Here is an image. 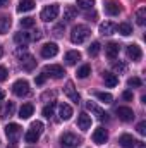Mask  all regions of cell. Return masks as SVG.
<instances>
[{
	"mask_svg": "<svg viewBox=\"0 0 146 148\" xmlns=\"http://www.w3.org/2000/svg\"><path fill=\"white\" fill-rule=\"evenodd\" d=\"M100 48H102V45H100L98 41H93V43L89 45V48H88V53H89L91 57H96V55L100 53Z\"/></svg>",
	"mask_w": 146,
	"mask_h": 148,
	"instance_id": "obj_32",
	"label": "cell"
},
{
	"mask_svg": "<svg viewBox=\"0 0 146 148\" xmlns=\"http://www.w3.org/2000/svg\"><path fill=\"white\" fill-rule=\"evenodd\" d=\"M89 74H91V66H88V64H84V66H81L77 69V77H81V79L88 77Z\"/></svg>",
	"mask_w": 146,
	"mask_h": 148,
	"instance_id": "obj_31",
	"label": "cell"
},
{
	"mask_svg": "<svg viewBox=\"0 0 146 148\" xmlns=\"http://www.w3.org/2000/svg\"><path fill=\"white\" fill-rule=\"evenodd\" d=\"M77 5H79L81 9L88 10V9H93V7H95V0H77Z\"/></svg>",
	"mask_w": 146,
	"mask_h": 148,
	"instance_id": "obj_35",
	"label": "cell"
},
{
	"mask_svg": "<svg viewBox=\"0 0 146 148\" xmlns=\"http://www.w3.org/2000/svg\"><path fill=\"white\" fill-rule=\"evenodd\" d=\"M43 73L46 74V76L55 77V79H60V77H64L65 71H64V67H62V66H59V64H50V66H45Z\"/></svg>",
	"mask_w": 146,
	"mask_h": 148,
	"instance_id": "obj_7",
	"label": "cell"
},
{
	"mask_svg": "<svg viewBox=\"0 0 146 148\" xmlns=\"http://www.w3.org/2000/svg\"><path fill=\"white\" fill-rule=\"evenodd\" d=\"M14 109H16L14 102H7V103L3 105V109L0 110V117H10V115L14 114Z\"/></svg>",
	"mask_w": 146,
	"mask_h": 148,
	"instance_id": "obj_27",
	"label": "cell"
},
{
	"mask_svg": "<svg viewBox=\"0 0 146 148\" xmlns=\"http://www.w3.org/2000/svg\"><path fill=\"white\" fill-rule=\"evenodd\" d=\"M57 53H59V47H57V43H45V45L41 47V57H45V59L55 57Z\"/></svg>",
	"mask_w": 146,
	"mask_h": 148,
	"instance_id": "obj_12",
	"label": "cell"
},
{
	"mask_svg": "<svg viewBox=\"0 0 146 148\" xmlns=\"http://www.w3.org/2000/svg\"><path fill=\"white\" fill-rule=\"evenodd\" d=\"M96 98L100 100V102H105V103H112V95L110 93H105V91H98L96 93Z\"/></svg>",
	"mask_w": 146,
	"mask_h": 148,
	"instance_id": "obj_34",
	"label": "cell"
},
{
	"mask_svg": "<svg viewBox=\"0 0 146 148\" xmlns=\"http://www.w3.org/2000/svg\"><path fill=\"white\" fill-rule=\"evenodd\" d=\"M127 84H129V86H134V88H139V86L143 84V81H141L139 77H129V79H127Z\"/></svg>",
	"mask_w": 146,
	"mask_h": 148,
	"instance_id": "obj_37",
	"label": "cell"
},
{
	"mask_svg": "<svg viewBox=\"0 0 146 148\" xmlns=\"http://www.w3.org/2000/svg\"><path fill=\"white\" fill-rule=\"evenodd\" d=\"M3 97H5V93H3V91H0V102L3 100Z\"/></svg>",
	"mask_w": 146,
	"mask_h": 148,
	"instance_id": "obj_47",
	"label": "cell"
},
{
	"mask_svg": "<svg viewBox=\"0 0 146 148\" xmlns=\"http://www.w3.org/2000/svg\"><path fill=\"white\" fill-rule=\"evenodd\" d=\"M7 148H9V147H7ZM10 148H14V145H12V147H10Z\"/></svg>",
	"mask_w": 146,
	"mask_h": 148,
	"instance_id": "obj_48",
	"label": "cell"
},
{
	"mask_svg": "<svg viewBox=\"0 0 146 148\" xmlns=\"http://www.w3.org/2000/svg\"><path fill=\"white\" fill-rule=\"evenodd\" d=\"M21 26L23 28H33L35 26V19L33 17H23L21 19Z\"/></svg>",
	"mask_w": 146,
	"mask_h": 148,
	"instance_id": "obj_36",
	"label": "cell"
},
{
	"mask_svg": "<svg viewBox=\"0 0 146 148\" xmlns=\"http://www.w3.org/2000/svg\"><path fill=\"white\" fill-rule=\"evenodd\" d=\"M117 29H119V33H120L122 36H129V35H132V28H131L129 23H120V24L117 26Z\"/></svg>",
	"mask_w": 146,
	"mask_h": 148,
	"instance_id": "obj_28",
	"label": "cell"
},
{
	"mask_svg": "<svg viewBox=\"0 0 146 148\" xmlns=\"http://www.w3.org/2000/svg\"><path fill=\"white\" fill-rule=\"evenodd\" d=\"M103 81H105V84H107L108 88H113V86L119 84V77L113 73H103Z\"/></svg>",
	"mask_w": 146,
	"mask_h": 148,
	"instance_id": "obj_21",
	"label": "cell"
},
{
	"mask_svg": "<svg viewBox=\"0 0 146 148\" xmlns=\"http://www.w3.org/2000/svg\"><path fill=\"white\" fill-rule=\"evenodd\" d=\"M132 148H146V143H143V141H136Z\"/></svg>",
	"mask_w": 146,
	"mask_h": 148,
	"instance_id": "obj_44",
	"label": "cell"
},
{
	"mask_svg": "<svg viewBox=\"0 0 146 148\" xmlns=\"http://www.w3.org/2000/svg\"><path fill=\"white\" fill-rule=\"evenodd\" d=\"M53 112H55V102H50V105H45L43 107V115L46 119H50L53 115Z\"/></svg>",
	"mask_w": 146,
	"mask_h": 148,
	"instance_id": "obj_33",
	"label": "cell"
},
{
	"mask_svg": "<svg viewBox=\"0 0 146 148\" xmlns=\"http://www.w3.org/2000/svg\"><path fill=\"white\" fill-rule=\"evenodd\" d=\"M115 31H117V24H113V23H110V21H105V23L100 24V33H102V35L110 36V35H113Z\"/></svg>",
	"mask_w": 146,
	"mask_h": 148,
	"instance_id": "obj_17",
	"label": "cell"
},
{
	"mask_svg": "<svg viewBox=\"0 0 146 148\" xmlns=\"http://www.w3.org/2000/svg\"><path fill=\"white\" fill-rule=\"evenodd\" d=\"M122 97H124V100H132V97H134V95H132V91H131V90H126V91L122 93Z\"/></svg>",
	"mask_w": 146,
	"mask_h": 148,
	"instance_id": "obj_41",
	"label": "cell"
},
{
	"mask_svg": "<svg viewBox=\"0 0 146 148\" xmlns=\"http://www.w3.org/2000/svg\"><path fill=\"white\" fill-rule=\"evenodd\" d=\"M59 12H60V7H59V3H50V5H46V7L41 10V19H43L45 23H50V21L57 19Z\"/></svg>",
	"mask_w": 146,
	"mask_h": 148,
	"instance_id": "obj_4",
	"label": "cell"
},
{
	"mask_svg": "<svg viewBox=\"0 0 146 148\" xmlns=\"http://www.w3.org/2000/svg\"><path fill=\"white\" fill-rule=\"evenodd\" d=\"M9 5V0H0V7H7Z\"/></svg>",
	"mask_w": 146,
	"mask_h": 148,
	"instance_id": "obj_46",
	"label": "cell"
},
{
	"mask_svg": "<svg viewBox=\"0 0 146 148\" xmlns=\"http://www.w3.org/2000/svg\"><path fill=\"white\" fill-rule=\"evenodd\" d=\"M35 9V2L33 0H21L19 5H17V10L19 12H29Z\"/></svg>",
	"mask_w": 146,
	"mask_h": 148,
	"instance_id": "obj_25",
	"label": "cell"
},
{
	"mask_svg": "<svg viewBox=\"0 0 146 148\" xmlns=\"http://www.w3.org/2000/svg\"><path fill=\"white\" fill-rule=\"evenodd\" d=\"M113 67H115V69H120V71H124V69H126V66H124V64H113Z\"/></svg>",
	"mask_w": 146,
	"mask_h": 148,
	"instance_id": "obj_45",
	"label": "cell"
},
{
	"mask_svg": "<svg viewBox=\"0 0 146 148\" xmlns=\"http://www.w3.org/2000/svg\"><path fill=\"white\" fill-rule=\"evenodd\" d=\"M76 16H77V9L74 5H67L64 9V19L65 21H72V19H76Z\"/></svg>",
	"mask_w": 146,
	"mask_h": 148,
	"instance_id": "obj_26",
	"label": "cell"
},
{
	"mask_svg": "<svg viewBox=\"0 0 146 148\" xmlns=\"http://www.w3.org/2000/svg\"><path fill=\"white\" fill-rule=\"evenodd\" d=\"M136 129H138V133H139V134H146V122H145V121H141V122L138 124V127H136Z\"/></svg>",
	"mask_w": 146,
	"mask_h": 148,
	"instance_id": "obj_39",
	"label": "cell"
},
{
	"mask_svg": "<svg viewBox=\"0 0 146 148\" xmlns=\"http://www.w3.org/2000/svg\"><path fill=\"white\" fill-rule=\"evenodd\" d=\"M86 109L91 112V114H95V115H96V119H100V121H105V122L110 121L108 114H107L105 110H102V109H100L96 103H93V102H88V103H86Z\"/></svg>",
	"mask_w": 146,
	"mask_h": 148,
	"instance_id": "obj_8",
	"label": "cell"
},
{
	"mask_svg": "<svg viewBox=\"0 0 146 148\" xmlns=\"http://www.w3.org/2000/svg\"><path fill=\"white\" fill-rule=\"evenodd\" d=\"M12 93L16 97H28L29 95V83L26 79H17L14 84H12Z\"/></svg>",
	"mask_w": 146,
	"mask_h": 148,
	"instance_id": "obj_5",
	"label": "cell"
},
{
	"mask_svg": "<svg viewBox=\"0 0 146 148\" xmlns=\"http://www.w3.org/2000/svg\"><path fill=\"white\" fill-rule=\"evenodd\" d=\"M43 122H33L31 124V127L26 131V134H24V140H26V143H36L38 140H40V136H41V133H43Z\"/></svg>",
	"mask_w": 146,
	"mask_h": 148,
	"instance_id": "obj_2",
	"label": "cell"
},
{
	"mask_svg": "<svg viewBox=\"0 0 146 148\" xmlns=\"http://www.w3.org/2000/svg\"><path fill=\"white\" fill-rule=\"evenodd\" d=\"M119 143H120V147L122 148H132L134 147V143H136V140H134L131 134H122L120 140H119Z\"/></svg>",
	"mask_w": 146,
	"mask_h": 148,
	"instance_id": "obj_23",
	"label": "cell"
},
{
	"mask_svg": "<svg viewBox=\"0 0 146 148\" xmlns=\"http://www.w3.org/2000/svg\"><path fill=\"white\" fill-rule=\"evenodd\" d=\"M14 41H16L17 45H23V47H26V45L31 41V35H29V33H16Z\"/></svg>",
	"mask_w": 146,
	"mask_h": 148,
	"instance_id": "obj_22",
	"label": "cell"
},
{
	"mask_svg": "<svg viewBox=\"0 0 146 148\" xmlns=\"http://www.w3.org/2000/svg\"><path fill=\"white\" fill-rule=\"evenodd\" d=\"M77 60H81V53H79L77 50H71V52L65 53V64H67V66L77 64Z\"/></svg>",
	"mask_w": 146,
	"mask_h": 148,
	"instance_id": "obj_20",
	"label": "cell"
},
{
	"mask_svg": "<svg viewBox=\"0 0 146 148\" xmlns=\"http://www.w3.org/2000/svg\"><path fill=\"white\" fill-rule=\"evenodd\" d=\"M45 81H46V74H45V73H43V74H38L36 77H35V83H36V84H40V86H41Z\"/></svg>",
	"mask_w": 146,
	"mask_h": 148,
	"instance_id": "obj_38",
	"label": "cell"
},
{
	"mask_svg": "<svg viewBox=\"0 0 146 148\" xmlns=\"http://www.w3.org/2000/svg\"><path fill=\"white\" fill-rule=\"evenodd\" d=\"M21 67H23L24 71H33V69L36 67V60H35V57H33L31 53L24 52V53L21 55Z\"/></svg>",
	"mask_w": 146,
	"mask_h": 148,
	"instance_id": "obj_9",
	"label": "cell"
},
{
	"mask_svg": "<svg viewBox=\"0 0 146 148\" xmlns=\"http://www.w3.org/2000/svg\"><path fill=\"white\" fill-rule=\"evenodd\" d=\"M21 126L19 124H9V126H5V134H7V138H9V141L10 143H16L19 138H21Z\"/></svg>",
	"mask_w": 146,
	"mask_h": 148,
	"instance_id": "obj_6",
	"label": "cell"
},
{
	"mask_svg": "<svg viewBox=\"0 0 146 148\" xmlns=\"http://www.w3.org/2000/svg\"><path fill=\"white\" fill-rule=\"evenodd\" d=\"M59 117L62 121H69L72 117V107L67 105V103H60L59 105Z\"/></svg>",
	"mask_w": 146,
	"mask_h": 148,
	"instance_id": "obj_16",
	"label": "cell"
},
{
	"mask_svg": "<svg viewBox=\"0 0 146 148\" xmlns=\"http://www.w3.org/2000/svg\"><path fill=\"white\" fill-rule=\"evenodd\" d=\"M64 93L71 98V102H74V103H79V102H81V97H79L77 90L74 88L72 81H67V84H65V88H64Z\"/></svg>",
	"mask_w": 146,
	"mask_h": 148,
	"instance_id": "obj_11",
	"label": "cell"
},
{
	"mask_svg": "<svg viewBox=\"0 0 146 148\" xmlns=\"http://www.w3.org/2000/svg\"><path fill=\"white\" fill-rule=\"evenodd\" d=\"M10 26H12V21H10V17H9V16H2V17H0V33H2V35L9 33Z\"/></svg>",
	"mask_w": 146,
	"mask_h": 148,
	"instance_id": "obj_24",
	"label": "cell"
},
{
	"mask_svg": "<svg viewBox=\"0 0 146 148\" xmlns=\"http://www.w3.org/2000/svg\"><path fill=\"white\" fill-rule=\"evenodd\" d=\"M53 97H55V93H53V91H52V93H48V91H46V93L41 97V100H48V98H53Z\"/></svg>",
	"mask_w": 146,
	"mask_h": 148,
	"instance_id": "obj_43",
	"label": "cell"
},
{
	"mask_svg": "<svg viewBox=\"0 0 146 148\" xmlns=\"http://www.w3.org/2000/svg\"><path fill=\"white\" fill-rule=\"evenodd\" d=\"M105 12L108 14V16H117L119 12H120V7L117 5V3H113V2H110L105 5Z\"/></svg>",
	"mask_w": 146,
	"mask_h": 148,
	"instance_id": "obj_30",
	"label": "cell"
},
{
	"mask_svg": "<svg viewBox=\"0 0 146 148\" xmlns=\"http://www.w3.org/2000/svg\"><path fill=\"white\" fill-rule=\"evenodd\" d=\"M81 145V138L72 133H64L60 136V148H77Z\"/></svg>",
	"mask_w": 146,
	"mask_h": 148,
	"instance_id": "obj_3",
	"label": "cell"
},
{
	"mask_svg": "<svg viewBox=\"0 0 146 148\" xmlns=\"http://www.w3.org/2000/svg\"><path fill=\"white\" fill-rule=\"evenodd\" d=\"M7 67H3V66H0V81H5L7 79Z\"/></svg>",
	"mask_w": 146,
	"mask_h": 148,
	"instance_id": "obj_40",
	"label": "cell"
},
{
	"mask_svg": "<svg viewBox=\"0 0 146 148\" xmlns=\"http://www.w3.org/2000/svg\"><path fill=\"white\" fill-rule=\"evenodd\" d=\"M33 112H35L33 103H23V107L19 109V117L21 119H29L33 115Z\"/></svg>",
	"mask_w": 146,
	"mask_h": 148,
	"instance_id": "obj_19",
	"label": "cell"
},
{
	"mask_svg": "<svg viewBox=\"0 0 146 148\" xmlns=\"http://www.w3.org/2000/svg\"><path fill=\"white\" fill-rule=\"evenodd\" d=\"M89 35H91V31H89L88 26H84V24H77V26H74L72 31H71V41L76 43V45H79V43L86 41Z\"/></svg>",
	"mask_w": 146,
	"mask_h": 148,
	"instance_id": "obj_1",
	"label": "cell"
},
{
	"mask_svg": "<svg viewBox=\"0 0 146 148\" xmlns=\"http://www.w3.org/2000/svg\"><path fill=\"white\" fill-rule=\"evenodd\" d=\"M119 52H120V45H119V43L110 41V43L105 45V55H107L108 59H115V57L119 55Z\"/></svg>",
	"mask_w": 146,
	"mask_h": 148,
	"instance_id": "obj_15",
	"label": "cell"
},
{
	"mask_svg": "<svg viewBox=\"0 0 146 148\" xmlns=\"http://www.w3.org/2000/svg\"><path fill=\"white\" fill-rule=\"evenodd\" d=\"M62 29H64V26H62V24H59V26L53 29V35H55V36H62Z\"/></svg>",
	"mask_w": 146,
	"mask_h": 148,
	"instance_id": "obj_42",
	"label": "cell"
},
{
	"mask_svg": "<svg viewBox=\"0 0 146 148\" xmlns=\"http://www.w3.org/2000/svg\"><path fill=\"white\" fill-rule=\"evenodd\" d=\"M93 141L96 143V145H105L107 141H108V133H107V129L105 127H96L95 131H93Z\"/></svg>",
	"mask_w": 146,
	"mask_h": 148,
	"instance_id": "obj_10",
	"label": "cell"
},
{
	"mask_svg": "<svg viewBox=\"0 0 146 148\" xmlns=\"http://www.w3.org/2000/svg\"><path fill=\"white\" fill-rule=\"evenodd\" d=\"M115 114H117L119 119L124 121V122H131V121L134 119V112H132V109H129V107H117Z\"/></svg>",
	"mask_w": 146,
	"mask_h": 148,
	"instance_id": "obj_13",
	"label": "cell"
},
{
	"mask_svg": "<svg viewBox=\"0 0 146 148\" xmlns=\"http://www.w3.org/2000/svg\"><path fill=\"white\" fill-rule=\"evenodd\" d=\"M136 23L139 26H145L146 24V7L138 9V12H136Z\"/></svg>",
	"mask_w": 146,
	"mask_h": 148,
	"instance_id": "obj_29",
	"label": "cell"
},
{
	"mask_svg": "<svg viewBox=\"0 0 146 148\" xmlns=\"http://www.w3.org/2000/svg\"><path fill=\"white\" fill-rule=\"evenodd\" d=\"M77 126H79V129L88 131V129L91 127V115H88L86 112L79 114V117H77Z\"/></svg>",
	"mask_w": 146,
	"mask_h": 148,
	"instance_id": "obj_14",
	"label": "cell"
},
{
	"mask_svg": "<svg viewBox=\"0 0 146 148\" xmlns=\"http://www.w3.org/2000/svg\"><path fill=\"white\" fill-rule=\"evenodd\" d=\"M127 55L132 59V60H139L141 57H143V52H141V47H138V45H129L127 47Z\"/></svg>",
	"mask_w": 146,
	"mask_h": 148,
	"instance_id": "obj_18",
	"label": "cell"
}]
</instances>
